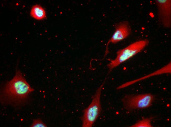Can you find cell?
Here are the masks:
<instances>
[{"label":"cell","mask_w":171,"mask_h":127,"mask_svg":"<svg viewBox=\"0 0 171 127\" xmlns=\"http://www.w3.org/2000/svg\"><path fill=\"white\" fill-rule=\"evenodd\" d=\"M149 43V40L147 39L140 40L118 50L117 52L115 59H109L110 62L107 65L108 68L111 70L117 67L140 52L148 45Z\"/></svg>","instance_id":"2"},{"label":"cell","mask_w":171,"mask_h":127,"mask_svg":"<svg viewBox=\"0 0 171 127\" xmlns=\"http://www.w3.org/2000/svg\"><path fill=\"white\" fill-rule=\"evenodd\" d=\"M31 127H46V124L40 118L35 119L33 120L32 123L30 126Z\"/></svg>","instance_id":"9"},{"label":"cell","mask_w":171,"mask_h":127,"mask_svg":"<svg viewBox=\"0 0 171 127\" xmlns=\"http://www.w3.org/2000/svg\"><path fill=\"white\" fill-rule=\"evenodd\" d=\"M115 31L112 36L106 45V54L108 51L109 44H115L127 38L131 32L130 24L127 21H123L114 25Z\"/></svg>","instance_id":"6"},{"label":"cell","mask_w":171,"mask_h":127,"mask_svg":"<svg viewBox=\"0 0 171 127\" xmlns=\"http://www.w3.org/2000/svg\"><path fill=\"white\" fill-rule=\"evenodd\" d=\"M152 119L151 118L142 117L141 120L130 126L132 127H152L151 124Z\"/></svg>","instance_id":"8"},{"label":"cell","mask_w":171,"mask_h":127,"mask_svg":"<svg viewBox=\"0 0 171 127\" xmlns=\"http://www.w3.org/2000/svg\"><path fill=\"white\" fill-rule=\"evenodd\" d=\"M155 96L150 93L126 94L121 99L124 109L129 111L149 107L152 105Z\"/></svg>","instance_id":"4"},{"label":"cell","mask_w":171,"mask_h":127,"mask_svg":"<svg viewBox=\"0 0 171 127\" xmlns=\"http://www.w3.org/2000/svg\"><path fill=\"white\" fill-rule=\"evenodd\" d=\"M30 14L34 19L38 20H41L46 18V13L44 9L40 5L36 4L32 7Z\"/></svg>","instance_id":"7"},{"label":"cell","mask_w":171,"mask_h":127,"mask_svg":"<svg viewBox=\"0 0 171 127\" xmlns=\"http://www.w3.org/2000/svg\"><path fill=\"white\" fill-rule=\"evenodd\" d=\"M159 23L164 27L171 26V0H156Z\"/></svg>","instance_id":"5"},{"label":"cell","mask_w":171,"mask_h":127,"mask_svg":"<svg viewBox=\"0 0 171 127\" xmlns=\"http://www.w3.org/2000/svg\"><path fill=\"white\" fill-rule=\"evenodd\" d=\"M34 90L20 71L17 70L13 77L7 81L1 89V102L13 105L21 104L27 101Z\"/></svg>","instance_id":"1"},{"label":"cell","mask_w":171,"mask_h":127,"mask_svg":"<svg viewBox=\"0 0 171 127\" xmlns=\"http://www.w3.org/2000/svg\"><path fill=\"white\" fill-rule=\"evenodd\" d=\"M100 86L93 96L92 101L83 111L81 117L83 127H91L99 116L101 110L100 96L102 88L104 83Z\"/></svg>","instance_id":"3"}]
</instances>
